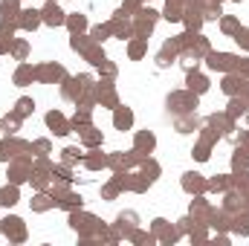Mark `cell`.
Wrapping results in <instances>:
<instances>
[{
    "label": "cell",
    "instance_id": "6da1fadb",
    "mask_svg": "<svg viewBox=\"0 0 249 246\" xmlns=\"http://www.w3.org/2000/svg\"><path fill=\"white\" fill-rule=\"evenodd\" d=\"M206 58H209V67L212 70H220V72L238 70V55H232V53H209Z\"/></svg>",
    "mask_w": 249,
    "mask_h": 246
},
{
    "label": "cell",
    "instance_id": "7a4b0ae2",
    "mask_svg": "<svg viewBox=\"0 0 249 246\" xmlns=\"http://www.w3.org/2000/svg\"><path fill=\"white\" fill-rule=\"evenodd\" d=\"M168 107L174 113H191V107H197V96L188 90V93H171L168 99Z\"/></svg>",
    "mask_w": 249,
    "mask_h": 246
},
{
    "label": "cell",
    "instance_id": "3957f363",
    "mask_svg": "<svg viewBox=\"0 0 249 246\" xmlns=\"http://www.w3.org/2000/svg\"><path fill=\"white\" fill-rule=\"evenodd\" d=\"M41 20H44L47 26H61V23H67V15L55 6V0H50V3H47V9L41 12Z\"/></svg>",
    "mask_w": 249,
    "mask_h": 246
},
{
    "label": "cell",
    "instance_id": "277c9868",
    "mask_svg": "<svg viewBox=\"0 0 249 246\" xmlns=\"http://www.w3.org/2000/svg\"><path fill=\"white\" fill-rule=\"evenodd\" d=\"M70 223H72V229H75V232H93L99 220H96L93 214H78V211H70Z\"/></svg>",
    "mask_w": 249,
    "mask_h": 246
},
{
    "label": "cell",
    "instance_id": "5b68a950",
    "mask_svg": "<svg viewBox=\"0 0 249 246\" xmlns=\"http://www.w3.org/2000/svg\"><path fill=\"white\" fill-rule=\"evenodd\" d=\"M38 23H41V12H35V9H23V12H18V26H20V29L32 32Z\"/></svg>",
    "mask_w": 249,
    "mask_h": 246
},
{
    "label": "cell",
    "instance_id": "8992f818",
    "mask_svg": "<svg viewBox=\"0 0 249 246\" xmlns=\"http://www.w3.org/2000/svg\"><path fill=\"white\" fill-rule=\"evenodd\" d=\"M247 78L244 75H235V72H229L226 78H223V93H229V96H235V93H244L247 90Z\"/></svg>",
    "mask_w": 249,
    "mask_h": 246
},
{
    "label": "cell",
    "instance_id": "52a82bcc",
    "mask_svg": "<svg viewBox=\"0 0 249 246\" xmlns=\"http://www.w3.org/2000/svg\"><path fill=\"white\" fill-rule=\"evenodd\" d=\"M47 124H50V127H53V130H55L58 136H67V133L72 130V124L67 122V119H64L61 113H58V110H53V113H47Z\"/></svg>",
    "mask_w": 249,
    "mask_h": 246
},
{
    "label": "cell",
    "instance_id": "ba28073f",
    "mask_svg": "<svg viewBox=\"0 0 249 246\" xmlns=\"http://www.w3.org/2000/svg\"><path fill=\"white\" fill-rule=\"evenodd\" d=\"M0 229H3L6 235H12L15 241H23V220H20V217H6Z\"/></svg>",
    "mask_w": 249,
    "mask_h": 246
},
{
    "label": "cell",
    "instance_id": "9c48e42d",
    "mask_svg": "<svg viewBox=\"0 0 249 246\" xmlns=\"http://www.w3.org/2000/svg\"><path fill=\"white\" fill-rule=\"evenodd\" d=\"M116 229H119V235H127V238H130V232L136 229V214H133V211H124V214H119Z\"/></svg>",
    "mask_w": 249,
    "mask_h": 246
},
{
    "label": "cell",
    "instance_id": "30bf717a",
    "mask_svg": "<svg viewBox=\"0 0 249 246\" xmlns=\"http://www.w3.org/2000/svg\"><path fill=\"white\" fill-rule=\"evenodd\" d=\"M188 90L197 96V93H206L209 90V78H203L200 72H188Z\"/></svg>",
    "mask_w": 249,
    "mask_h": 246
},
{
    "label": "cell",
    "instance_id": "8fae6325",
    "mask_svg": "<svg viewBox=\"0 0 249 246\" xmlns=\"http://www.w3.org/2000/svg\"><path fill=\"white\" fill-rule=\"evenodd\" d=\"M113 124H116L119 130H127V127L133 124V113H130L127 107H116V116H113Z\"/></svg>",
    "mask_w": 249,
    "mask_h": 246
},
{
    "label": "cell",
    "instance_id": "7c38bea8",
    "mask_svg": "<svg viewBox=\"0 0 249 246\" xmlns=\"http://www.w3.org/2000/svg\"><path fill=\"white\" fill-rule=\"evenodd\" d=\"M84 165L87 168H105L107 165V157H102V151H90V157H84Z\"/></svg>",
    "mask_w": 249,
    "mask_h": 246
},
{
    "label": "cell",
    "instance_id": "4fadbf2b",
    "mask_svg": "<svg viewBox=\"0 0 249 246\" xmlns=\"http://www.w3.org/2000/svg\"><path fill=\"white\" fill-rule=\"evenodd\" d=\"M0 203L3 206H15L18 203V185H6V188H0Z\"/></svg>",
    "mask_w": 249,
    "mask_h": 246
},
{
    "label": "cell",
    "instance_id": "5bb4252c",
    "mask_svg": "<svg viewBox=\"0 0 249 246\" xmlns=\"http://www.w3.org/2000/svg\"><path fill=\"white\" fill-rule=\"evenodd\" d=\"M183 188H186V191H203V188H206V180H203L200 174H186Z\"/></svg>",
    "mask_w": 249,
    "mask_h": 246
},
{
    "label": "cell",
    "instance_id": "9a60e30c",
    "mask_svg": "<svg viewBox=\"0 0 249 246\" xmlns=\"http://www.w3.org/2000/svg\"><path fill=\"white\" fill-rule=\"evenodd\" d=\"M58 206L67 209V211H81V197H75V194H64L61 200H58Z\"/></svg>",
    "mask_w": 249,
    "mask_h": 246
},
{
    "label": "cell",
    "instance_id": "2e32d148",
    "mask_svg": "<svg viewBox=\"0 0 249 246\" xmlns=\"http://www.w3.org/2000/svg\"><path fill=\"white\" fill-rule=\"evenodd\" d=\"M78 130H81V136H84V145H102V133L93 130L90 124H84V127H78Z\"/></svg>",
    "mask_w": 249,
    "mask_h": 246
},
{
    "label": "cell",
    "instance_id": "e0dca14e",
    "mask_svg": "<svg viewBox=\"0 0 249 246\" xmlns=\"http://www.w3.org/2000/svg\"><path fill=\"white\" fill-rule=\"evenodd\" d=\"M136 151L139 154H151L154 151V136L151 133H139L136 136Z\"/></svg>",
    "mask_w": 249,
    "mask_h": 246
},
{
    "label": "cell",
    "instance_id": "ac0fdd59",
    "mask_svg": "<svg viewBox=\"0 0 249 246\" xmlns=\"http://www.w3.org/2000/svg\"><path fill=\"white\" fill-rule=\"evenodd\" d=\"M247 99H232V102H229V113H226V116H229V119H238V116H241V113H247Z\"/></svg>",
    "mask_w": 249,
    "mask_h": 246
},
{
    "label": "cell",
    "instance_id": "d6986e66",
    "mask_svg": "<svg viewBox=\"0 0 249 246\" xmlns=\"http://www.w3.org/2000/svg\"><path fill=\"white\" fill-rule=\"evenodd\" d=\"M67 26L72 29V35H75V32H84V29H87V18H84V15H70V18H67Z\"/></svg>",
    "mask_w": 249,
    "mask_h": 246
},
{
    "label": "cell",
    "instance_id": "ffe728a7",
    "mask_svg": "<svg viewBox=\"0 0 249 246\" xmlns=\"http://www.w3.org/2000/svg\"><path fill=\"white\" fill-rule=\"evenodd\" d=\"M232 165H235V171H238V168H249V151L238 148L235 157H232Z\"/></svg>",
    "mask_w": 249,
    "mask_h": 246
},
{
    "label": "cell",
    "instance_id": "44dd1931",
    "mask_svg": "<svg viewBox=\"0 0 249 246\" xmlns=\"http://www.w3.org/2000/svg\"><path fill=\"white\" fill-rule=\"evenodd\" d=\"M55 203H58V200H50L47 194H38V197H35V203H32V209H35V211H47V209H50V206H55Z\"/></svg>",
    "mask_w": 249,
    "mask_h": 246
},
{
    "label": "cell",
    "instance_id": "7402d4cb",
    "mask_svg": "<svg viewBox=\"0 0 249 246\" xmlns=\"http://www.w3.org/2000/svg\"><path fill=\"white\" fill-rule=\"evenodd\" d=\"M0 9H3V20L18 18V0H3V3H0Z\"/></svg>",
    "mask_w": 249,
    "mask_h": 246
},
{
    "label": "cell",
    "instance_id": "603a6c76",
    "mask_svg": "<svg viewBox=\"0 0 249 246\" xmlns=\"http://www.w3.org/2000/svg\"><path fill=\"white\" fill-rule=\"evenodd\" d=\"M209 124H212V127H217V130H220V127H223V130H232V119H229V116H223V113H220V116L214 113V116L209 119Z\"/></svg>",
    "mask_w": 249,
    "mask_h": 246
},
{
    "label": "cell",
    "instance_id": "cb8c5ba5",
    "mask_svg": "<svg viewBox=\"0 0 249 246\" xmlns=\"http://www.w3.org/2000/svg\"><path fill=\"white\" fill-rule=\"evenodd\" d=\"M38 75L41 78H64V67H44V70H38Z\"/></svg>",
    "mask_w": 249,
    "mask_h": 246
},
{
    "label": "cell",
    "instance_id": "d4e9b609",
    "mask_svg": "<svg viewBox=\"0 0 249 246\" xmlns=\"http://www.w3.org/2000/svg\"><path fill=\"white\" fill-rule=\"evenodd\" d=\"M32 75H35V70H32V67H29V64H23V67H20V70H18V72H15V81H18V84H20V87H23V81H29V78H32Z\"/></svg>",
    "mask_w": 249,
    "mask_h": 246
},
{
    "label": "cell",
    "instance_id": "484cf974",
    "mask_svg": "<svg viewBox=\"0 0 249 246\" xmlns=\"http://www.w3.org/2000/svg\"><path fill=\"white\" fill-rule=\"evenodd\" d=\"M32 110H35V102H32V99H20V102H18V107H15V113H18V116H29Z\"/></svg>",
    "mask_w": 249,
    "mask_h": 246
},
{
    "label": "cell",
    "instance_id": "4316f807",
    "mask_svg": "<svg viewBox=\"0 0 249 246\" xmlns=\"http://www.w3.org/2000/svg\"><path fill=\"white\" fill-rule=\"evenodd\" d=\"M194 127H197V119H194V116H186V119H177V130H180V133H191Z\"/></svg>",
    "mask_w": 249,
    "mask_h": 246
},
{
    "label": "cell",
    "instance_id": "83f0119b",
    "mask_svg": "<svg viewBox=\"0 0 249 246\" xmlns=\"http://www.w3.org/2000/svg\"><path fill=\"white\" fill-rule=\"evenodd\" d=\"M18 119H20L18 113H15V116H6V119H0V127H3L6 133H15V130H18Z\"/></svg>",
    "mask_w": 249,
    "mask_h": 246
},
{
    "label": "cell",
    "instance_id": "f1b7e54d",
    "mask_svg": "<svg viewBox=\"0 0 249 246\" xmlns=\"http://www.w3.org/2000/svg\"><path fill=\"white\" fill-rule=\"evenodd\" d=\"M110 32H113V26H96V29H93V41H96V44H102Z\"/></svg>",
    "mask_w": 249,
    "mask_h": 246
},
{
    "label": "cell",
    "instance_id": "f546056e",
    "mask_svg": "<svg viewBox=\"0 0 249 246\" xmlns=\"http://www.w3.org/2000/svg\"><path fill=\"white\" fill-rule=\"evenodd\" d=\"M70 44H72V50H78V53H84V50H87V47H90V44H87V38H84V35H81V32H75V35H72V41H70Z\"/></svg>",
    "mask_w": 249,
    "mask_h": 246
},
{
    "label": "cell",
    "instance_id": "4dcf8cb0",
    "mask_svg": "<svg viewBox=\"0 0 249 246\" xmlns=\"http://www.w3.org/2000/svg\"><path fill=\"white\" fill-rule=\"evenodd\" d=\"M81 159H84V157H81V151H78V148H67V151H64V162H70V165H72V162H81Z\"/></svg>",
    "mask_w": 249,
    "mask_h": 246
},
{
    "label": "cell",
    "instance_id": "1f68e13d",
    "mask_svg": "<svg viewBox=\"0 0 249 246\" xmlns=\"http://www.w3.org/2000/svg\"><path fill=\"white\" fill-rule=\"evenodd\" d=\"M142 53H145V38H139V41L130 44V58H142Z\"/></svg>",
    "mask_w": 249,
    "mask_h": 246
},
{
    "label": "cell",
    "instance_id": "d6a6232c",
    "mask_svg": "<svg viewBox=\"0 0 249 246\" xmlns=\"http://www.w3.org/2000/svg\"><path fill=\"white\" fill-rule=\"evenodd\" d=\"M209 148H212L209 142H200V145H197V151H194V157H197L200 162H203V159H209Z\"/></svg>",
    "mask_w": 249,
    "mask_h": 246
},
{
    "label": "cell",
    "instance_id": "836d02e7",
    "mask_svg": "<svg viewBox=\"0 0 249 246\" xmlns=\"http://www.w3.org/2000/svg\"><path fill=\"white\" fill-rule=\"evenodd\" d=\"M238 44L244 50H249V29H238Z\"/></svg>",
    "mask_w": 249,
    "mask_h": 246
},
{
    "label": "cell",
    "instance_id": "e575fe53",
    "mask_svg": "<svg viewBox=\"0 0 249 246\" xmlns=\"http://www.w3.org/2000/svg\"><path fill=\"white\" fill-rule=\"evenodd\" d=\"M235 232H241V235H247V232H249V217H244V220L238 217V223H235Z\"/></svg>",
    "mask_w": 249,
    "mask_h": 246
},
{
    "label": "cell",
    "instance_id": "d590c367",
    "mask_svg": "<svg viewBox=\"0 0 249 246\" xmlns=\"http://www.w3.org/2000/svg\"><path fill=\"white\" fill-rule=\"evenodd\" d=\"M223 29H226V32H238L241 26H238V20H235V18H226V20H223Z\"/></svg>",
    "mask_w": 249,
    "mask_h": 246
},
{
    "label": "cell",
    "instance_id": "8d00e7d4",
    "mask_svg": "<svg viewBox=\"0 0 249 246\" xmlns=\"http://www.w3.org/2000/svg\"><path fill=\"white\" fill-rule=\"evenodd\" d=\"M32 151H38V154H47V151H50V142H47V139H38V142L32 145Z\"/></svg>",
    "mask_w": 249,
    "mask_h": 246
},
{
    "label": "cell",
    "instance_id": "74e56055",
    "mask_svg": "<svg viewBox=\"0 0 249 246\" xmlns=\"http://www.w3.org/2000/svg\"><path fill=\"white\" fill-rule=\"evenodd\" d=\"M26 50H29V47H26V41H18V44H15V55H18V58H23V55H26Z\"/></svg>",
    "mask_w": 249,
    "mask_h": 246
},
{
    "label": "cell",
    "instance_id": "f35d334b",
    "mask_svg": "<svg viewBox=\"0 0 249 246\" xmlns=\"http://www.w3.org/2000/svg\"><path fill=\"white\" fill-rule=\"evenodd\" d=\"M241 145H247V148H249V130H247V133H241Z\"/></svg>",
    "mask_w": 249,
    "mask_h": 246
},
{
    "label": "cell",
    "instance_id": "ab89813d",
    "mask_svg": "<svg viewBox=\"0 0 249 246\" xmlns=\"http://www.w3.org/2000/svg\"><path fill=\"white\" fill-rule=\"evenodd\" d=\"M214 3H220V0H214Z\"/></svg>",
    "mask_w": 249,
    "mask_h": 246
},
{
    "label": "cell",
    "instance_id": "60d3db41",
    "mask_svg": "<svg viewBox=\"0 0 249 246\" xmlns=\"http://www.w3.org/2000/svg\"><path fill=\"white\" fill-rule=\"evenodd\" d=\"M139 3H142V0H139Z\"/></svg>",
    "mask_w": 249,
    "mask_h": 246
}]
</instances>
